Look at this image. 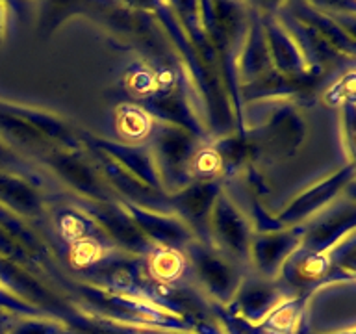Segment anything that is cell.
<instances>
[{
	"instance_id": "obj_2",
	"label": "cell",
	"mask_w": 356,
	"mask_h": 334,
	"mask_svg": "<svg viewBox=\"0 0 356 334\" xmlns=\"http://www.w3.org/2000/svg\"><path fill=\"white\" fill-rule=\"evenodd\" d=\"M152 121L150 116L138 106L124 104L117 111V132L130 141H141L149 136Z\"/></svg>"
},
{
	"instance_id": "obj_3",
	"label": "cell",
	"mask_w": 356,
	"mask_h": 334,
	"mask_svg": "<svg viewBox=\"0 0 356 334\" xmlns=\"http://www.w3.org/2000/svg\"><path fill=\"white\" fill-rule=\"evenodd\" d=\"M100 258V245L89 238L74 241L71 247V262L72 266L86 267Z\"/></svg>"
},
{
	"instance_id": "obj_1",
	"label": "cell",
	"mask_w": 356,
	"mask_h": 334,
	"mask_svg": "<svg viewBox=\"0 0 356 334\" xmlns=\"http://www.w3.org/2000/svg\"><path fill=\"white\" fill-rule=\"evenodd\" d=\"M184 267H186V262H184L182 253L172 247H160L152 250L149 258L150 273L161 284H171L178 280L184 273Z\"/></svg>"
},
{
	"instance_id": "obj_5",
	"label": "cell",
	"mask_w": 356,
	"mask_h": 334,
	"mask_svg": "<svg viewBox=\"0 0 356 334\" xmlns=\"http://www.w3.org/2000/svg\"><path fill=\"white\" fill-rule=\"evenodd\" d=\"M60 230L61 234L65 236V239H69L71 244L86 238V225H83V221L80 217L72 216V214L61 217Z\"/></svg>"
},
{
	"instance_id": "obj_4",
	"label": "cell",
	"mask_w": 356,
	"mask_h": 334,
	"mask_svg": "<svg viewBox=\"0 0 356 334\" xmlns=\"http://www.w3.org/2000/svg\"><path fill=\"white\" fill-rule=\"evenodd\" d=\"M219 164H221V158H219L216 150H200L193 160V173L199 175V177H208V175H213L219 169Z\"/></svg>"
}]
</instances>
